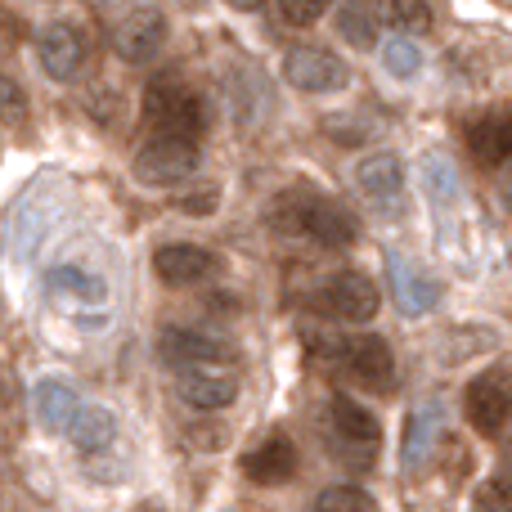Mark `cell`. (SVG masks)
Listing matches in <instances>:
<instances>
[{
  "instance_id": "6da1fadb",
  "label": "cell",
  "mask_w": 512,
  "mask_h": 512,
  "mask_svg": "<svg viewBox=\"0 0 512 512\" xmlns=\"http://www.w3.org/2000/svg\"><path fill=\"white\" fill-rule=\"evenodd\" d=\"M144 122L153 126V135H176V140H198L207 126V108L194 90L185 86V77L162 72L144 90Z\"/></svg>"
},
{
  "instance_id": "7a4b0ae2",
  "label": "cell",
  "mask_w": 512,
  "mask_h": 512,
  "mask_svg": "<svg viewBox=\"0 0 512 512\" xmlns=\"http://www.w3.org/2000/svg\"><path fill=\"white\" fill-rule=\"evenodd\" d=\"M135 180L149 189H171L198 171V140H176V135H153L131 162Z\"/></svg>"
},
{
  "instance_id": "3957f363",
  "label": "cell",
  "mask_w": 512,
  "mask_h": 512,
  "mask_svg": "<svg viewBox=\"0 0 512 512\" xmlns=\"http://www.w3.org/2000/svg\"><path fill=\"white\" fill-rule=\"evenodd\" d=\"M283 81L301 95H333L351 86V68L324 45H292L283 54Z\"/></svg>"
},
{
  "instance_id": "277c9868",
  "label": "cell",
  "mask_w": 512,
  "mask_h": 512,
  "mask_svg": "<svg viewBox=\"0 0 512 512\" xmlns=\"http://www.w3.org/2000/svg\"><path fill=\"white\" fill-rule=\"evenodd\" d=\"M158 351L167 364L180 369H230L234 346L221 342L212 333H198V328H162L158 333Z\"/></svg>"
},
{
  "instance_id": "5b68a950",
  "label": "cell",
  "mask_w": 512,
  "mask_h": 512,
  "mask_svg": "<svg viewBox=\"0 0 512 512\" xmlns=\"http://www.w3.org/2000/svg\"><path fill=\"white\" fill-rule=\"evenodd\" d=\"M337 355H342V369L351 373L360 387L387 391L391 382H396V355H391L387 337H378V333L346 337V342H337Z\"/></svg>"
},
{
  "instance_id": "8992f818",
  "label": "cell",
  "mask_w": 512,
  "mask_h": 512,
  "mask_svg": "<svg viewBox=\"0 0 512 512\" xmlns=\"http://www.w3.org/2000/svg\"><path fill=\"white\" fill-rule=\"evenodd\" d=\"M301 234L315 239L319 248H351L360 239V221L333 198L301 189Z\"/></svg>"
},
{
  "instance_id": "52a82bcc",
  "label": "cell",
  "mask_w": 512,
  "mask_h": 512,
  "mask_svg": "<svg viewBox=\"0 0 512 512\" xmlns=\"http://www.w3.org/2000/svg\"><path fill=\"white\" fill-rule=\"evenodd\" d=\"M319 301H324V310L333 319L364 324V319L378 315L382 292H378V283H373L364 270H342V274H333V279L324 283V297H319Z\"/></svg>"
},
{
  "instance_id": "ba28073f",
  "label": "cell",
  "mask_w": 512,
  "mask_h": 512,
  "mask_svg": "<svg viewBox=\"0 0 512 512\" xmlns=\"http://www.w3.org/2000/svg\"><path fill=\"white\" fill-rule=\"evenodd\" d=\"M86 36H81V27L72 23H50L41 27V36H36V59H41V72L50 81H72L81 68H86Z\"/></svg>"
},
{
  "instance_id": "9c48e42d",
  "label": "cell",
  "mask_w": 512,
  "mask_h": 512,
  "mask_svg": "<svg viewBox=\"0 0 512 512\" xmlns=\"http://www.w3.org/2000/svg\"><path fill=\"white\" fill-rule=\"evenodd\" d=\"M162 41H167V18L158 9H126L113 27V50L126 63H149L158 59Z\"/></svg>"
},
{
  "instance_id": "30bf717a",
  "label": "cell",
  "mask_w": 512,
  "mask_h": 512,
  "mask_svg": "<svg viewBox=\"0 0 512 512\" xmlns=\"http://www.w3.org/2000/svg\"><path fill=\"white\" fill-rule=\"evenodd\" d=\"M355 189H360L373 207H382V212H400V203H405V162L387 149L369 153V158H360V167H355Z\"/></svg>"
},
{
  "instance_id": "8fae6325",
  "label": "cell",
  "mask_w": 512,
  "mask_h": 512,
  "mask_svg": "<svg viewBox=\"0 0 512 512\" xmlns=\"http://www.w3.org/2000/svg\"><path fill=\"white\" fill-rule=\"evenodd\" d=\"M387 283L405 315H427V310L441 306V283H436V274H427L423 265H414L400 252L387 256Z\"/></svg>"
},
{
  "instance_id": "7c38bea8",
  "label": "cell",
  "mask_w": 512,
  "mask_h": 512,
  "mask_svg": "<svg viewBox=\"0 0 512 512\" xmlns=\"http://www.w3.org/2000/svg\"><path fill=\"white\" fill-rule=\"evenodd\" d=\"M153 274L171 288H189V283L221 274V256L212 248H198V243H167V248L153 252Z\"/></svg>"
},
{
  "instance_id": "4fadbf2b",
  "label": "cell",
  "mask_w": 512,
  "mask_h": 512,
  "mask_svg": "<svg viewBox=\"0 0 512 512\" xmlns=\"http://www.w3.org/2000/svg\"><path fill=\"white\" fill-rule=\"evenodd\" d=\"M328 423H333V436H337V445H342V454H364V459H369L382 441L378 418L351 396H333V405H328Z\"/></svg>"
},
{
  "instance_id": "5bb4252c",
  "label": "cell",
  "mask_w": 512,
  "mask_h": 512,
  "mask_svg": "<svg viewBox=\"0 0 512 512\" xmlns=\"http://www.w3.org/2000/svg\"><path fill=\"white\" fill-rule=\"evenodd\" d=\"M463 414H468V423L477 427L481 436L504 432V423H508V414H512L508 387L495 378V373H486V378L468 382V391H463Z\"/></svg>"
},
{
  "instance_id": "9a60e30c",
  "label": "cell",
  "mask_w": 512,
  "mask_h": 512,
  "mask_svg": "<svg viewBox=\"0 0 512 512\" xmlns=\"http://www.w3.org/2000/svg\"><path fill=\"white\" fill-rule=\"evenodd\" d=\"M180 400L194 409H230L239 400V378L230 369H180Z\"/></svg>"
},
{
  "instance_id": "2e32d148",
  "label": "cell",
  "mask_w": 512,
  "mask_h": 512,
  "mask_svg": "<svg viewBox=\"0 0 512 512\" xmlns=\"http://www.w3.org/2000/svg\"><path fill=\"white\" fill-rule=\"evenodd\" d=\"M32 409H36V423H41L50 436H68L72 423H77V414H81V400H77V391H72V382L41 378L32 391Z\"/></svg>"
},
{
  "instance_id": "e0dca14e",
  "label": "cell",
  "mask_w": 512,
  "mask_h": 512,
  "mask_svg": "<svg viewBox=\"0 0 512 512\" xmlns=\"http://www.w3.org/2000/svg\"><path fill=\"white\" fill-rule=\"evenodd\" d=\"M243 472L256 486H283V481L297 477V445L288 436H270V441L243 454Z\"/></svg>"
},
{
  "instance_id": "ac0fdd59",
  "label": "cell",
  "mask_w": 512,
  "mask_h": 512,
  "mask_svg": "<svg viewBox=\"0 0 512 512\" xmlns=\"http://www.w3.org/2000/svg\"><path fill=\"white\" fill-rule=\"evenodd\" d=\"M468 149L481 167H508L512 162V113H490L472 122Z\"/></svg>"
},
{
  "instance_id": "d6986e66",
  "label": "cell",
  "mask_w": 512,
  "mask_h": 512,
  "mask_svg": "<svg viewBox=\"0 0 512 512\" xmlns=\"http://www.w3.org/2000/svg\"><path fill=\"white\" fill-rule=\"evenodd\" d=\"M423 189H427V198H432V203L441 207V212H450L454 203H463L459 167H454L450 153H441V149L423 153Z\"/></svg>"
},
{
  "instance_id": "ffe728a7",
  "label": "cell",
  "mask_w": 512,
  "mask_h": 512,
  "mask_svg": "<svg viewBox=\"0 0 512 512\" xmlns=\"http://www.w3.org/2000/svg\"><path fill=\"white\" fill-rule=\"evenodd\" d=\"M72 445H77L81 454H104L108 445L117 441V418H113V409H104V405H81V414H77V423H72Z\"/></svg>"
},
{
  "instance_id": "44dd1931",
  "label": "cell",
  "mask_w": 512,
  "mask_h": 512,
  "mask_svg": "<svg viewBox=\"0 0 512 512\" xmlns=\"http://www.w3.org/2000/svg\"><path fill=\"white\" fill-rule=\"evenodd\" d=\"M45 283H50L54 297H68V301H90V306H99V301L108 297L104 279L90 270H81V265H54L50 274H45Z\"/></svg>"
},
{
  "instance_id": "7402d4cb",
  "label": "cell",
  "mask_w": 512,
  "mask_h": 512,
  "mask_svg": "<svg viewBox=\"0 0 512 512\" xmlns=\"http://www.w3.org/2000/svg\"><path fill=\"white\" fill-rule=\"evenodd\" d=\"M337 32H342L346 45H355V50H373L378 45V32H382V14L369 5H342L337 9Z\"/></svg>"
},
{
  "instance_id": "603a6c76",
  "label": "cell",
  "mask_w": 512,
  "mask_h": 512,
  "mask_svg": "<svg viewBox=\"0 0 512 512\" xmlns=\"http://www.w3.org/2000/svg\"><path fill=\"white\" fill-rule=\"evenodd\" d=\"M436 427H441L436 405L409 414V436H405V463L409 468H418V450H423V459H427V450H432V441H436Z\"/></svg>"
},
{
  "instance_id": "cb8c5ba5",
  "label": "cell",
  "mask_w": 512,
  "mask_h": 512,
  "mask_svg": "<svg viewBox=\"0 0 512 512\" xmlns=\"http://www.w3.org/2000/svg\"><path fill=\"white\" fill-rule=\"evenodd\" d=\"M382 68H387L396 81H414L418 68H423V50H418L409 36H396V41L382 45Z\"/></svg>"
},
{
  "instance_id": "d4e9b609",
  "label": "cell",
  "mask_w": 512,
  "mask_h": 512,
  "mask_svg": "<svg viewBox=\"0 0 512 512\" xmlns=\"http://www.w3.org/2000/svg\"><path fill=\"white\" fill-rule=\"evenodd\" d=\"M315 512H378V504L364 486H328L319 490Z\"/></svg>"
},
{
  "instance_id": "484cf974",
  "label": "cell",
  "mask_w": 512,
  "mask_h": 512,
  "mask_svg": "<svg viewBox=\"0 0 512 512\" xmlns=\"http://www.w3.org/2000/svg\"><path fill=\"white\" fill-rule=\"evenodd\" d=\"M477 512H512V477H490L477 490Z\"/></svg>"
},
{
  "instance_id": "4316f807",
  "label": "cell",
  "mask_w": 512,
  "mask_h": 512,
  "mask_svg": "<svg viewBox=\"0 0 512 512\" xmlns=\"http://www.w3.org/2000/svg\"><path fill=\"white\" fill-rule=\"evenodd\" d=\"M387 18L400 23L405 32H423L432 23V5H423V0H396V5H387Z\"/></svg>"
},
{
  "instance_id": "83f0119b",
  "label": "cell",
  "mask_w": 512,
  "mask_h": 512,
  "mask_svg": "<svg viewBox=\"0 0 512 512\" xmlns=\"http://www.w3.org/2000/svg\"><path fill=\"white\" fill-rule=\"evenodd\" d=\"M23 113H27L23 86L9 81V77H0V122H23Z\"/></svg>"
},
{
  "instance_id": "f1b7e54d",
  "label": "cell",
  "mask_w": 512,
  "mask_h": 512,
  "mask_svg": "<svg viewBox=\"0 0 512 512\" xmlns=\"http://www.w3.org/2000/svg\"><path fill=\"white\" fill-rule=\"evenodd\" d=\"M216 203H221V194H216V189H198V194L180 198V212H185V216H212Z\"/></svg>"
},
{
  "instance_id": "f546056e",
  "label": "cell",
  "mask_w": 512,
  "mask_h": 512,
  "mask_svg": "<svg viewBox=\"0 0 512 512\" xmlns=\"http://www.w3.org/2000/svg\"><path fill=\"white\" fill-rule=\"evenodd\" d=\"M279 18L292 27H310L324 18V5H279Z\"/></svg>"
},
{
  "instance_id": "4dcf8cb0",
  "label": "cell",
  "mask_w": 512,
  "mask_h": 512,
  "mask_svg": "<svg viewBox=\"0 0 512 512\" xmlns=\"http://www.w3.org/2000/svg\"><path fill=\"white\" fill-rule=\"evenodd\" d=\"M445 459H450V468H445V472H450L454 481H463V477H468V463H472V454L463 450V445H450V454H445Z\"/></svg>"
},
{
  "instance_id": "1f68e13d",
  "label": "cell",
  "mask_w": 512,
  "mask_h": 512,
  "mask_svg": "<svg viewBox=\"0 0 512 512\" xmlns=\"http://www.w3.org/2000/svg\"><path fill=\"white\" fill-rule=\"evenodd\" d=\"M499 198H504V207H512V162L499 167Z\"/></svg>"
},
{
  "instance_id": "d6a6232c",
  "label": "cell",
  "mask_w": 512,
  "mask_h": 512,
  "mask_svg": "<svg viewBox=\"0 0 512 512\" xmlns=\"http://www.w3.org/2000/svg\"><path fill=\"white\" fill-rule=\"evenodd\" d=\"M508 261H512V239H508Z\"/></svg>"
}]
</instances>
